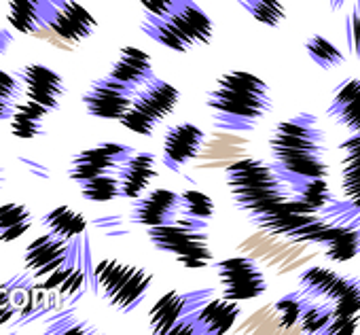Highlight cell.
Listing matches in <instances>:
<instances>
[{
    "mask_svg": "<svg viewBox=\"0 0 360 335\" xmlns=\"http://www.w3.org/2000/svg\"><path fill=\"white\" fill-rule=\"evenodd\" d=\"M138 87H131L110 75L94 81L89 89L83 94V106L87 115L104 121H121V117L129 110Z\"/></svg>",
    "mask_w": 360,
    "mask_h": 335,
    "instance_id": "13",
    "label": "cell"
},
{
    "mask_svg": "<svg viewBox=\"0 0 360 335\" xmlns=\"http://www.w3.org/2000/svg\"><path fill=\"white\" fill-rule=\"evenodd\" d=\"M15 75L22 81V87L28 100L45 106L49 113L58 110L66 94V85H64V79L56 70L41 66V64H28V66H22Z\"/></svg>",
    "mask_w": 360,
    "mask_h": 335,
    "instance_id": "16",
    "label": "cell"
},
{
    "mask_svg": "<svg viewBox=\"0 0 360 335\" xmlns=\"http://www.w3.org/2000/svg\"><path fill=\"white\" fill-rule=\"evenodd\" d=\"M227 189L238 210L246 213L250 225L267 229V225L286 208L290 187L265 159L246 157L233 161L225 170Z\"/></svg>",
    "mask_w": 360,
    "mask_h": 335,
    "instance_id": "2",
    "label": "cell"
},
{
    "mask_svg": "<svg viewBox=\"0 0 360 335\" xmlns=\"http://www.w3.org/2000/svg\"><path fill=\"white\" fill-rule=\"evenodd\" d=\"M45 333H49V335H56V333H64V335L81 333V335H87V333H98V329L89 320L79 318L75 314V310H66V312L53 316V320L47 324Z\"/></svg>",
    "mask_w": 360,
    "mask_h": 335,
    "instance_id": "37",
    "label": "cell"
},
{
    "mask_svg": "<svg viewBox=\"0 0 360 335\" xmlns=\"http://www.w3.org/2000/svg\"><path fill=\"white\" fill-rule=\"evenodd\" d=\"M83 200L96 202V204H106L117 198H121V185H119V175H106L98 177L91 181H85L79 185Z\"/></svg>",
    "mask_w": 360,
    "mask_h": 335,
    "instance_id": "31",
    "label": "cell"
},
{
    "mask_svg": "<svg viewBox=\"0 0 360 335\" xmlns=\"http://www.w3.org/2000/svg\"><path fill=\"white\" fill-rule=\"evenodd\" d=\"M41 225L49 234L64 240H75L87 232V219L79 210H72L70 206H58L49 210L47 215H43Z\"/></svg>",
    "mask_w": 360,
    "mask_h": 335,
    "instance_id": "24",
    "label": "cell"
},
{
    "mask_svg": "<svg viewBox=\"0 0 360 335\" xmlns=\"http://www.w3.org/2000/svg\"><path fill=\"white\" fill-rule=\"evenodd\" d=\"M185 312V293L169 291L157 299V303L148 312L150 331L157 335H172L174 327L180 322Z\"/></svg>",
    "mask_w": 360,
    "mask_h": 335,
    "instance_id": "22",
    "label": "cell"
},
{
    "mask_svg": "<svg viewBox=\"0 0 360 335\" xmlns=\"http://www.w3.org/2000/svg\"><path fill=\"white\" fill-rule=\"evenodd\" d=\"M333 11L345 9L341 18V34L345 51L360 66V0H330Z\"/></svg>",
    "mask_w": 360,
    "mask_h": 335,
    "instance_id": "26",
    "label": "cell"
},
{
    "mask_svg": "<svg viewBox=\"0 0 360 335\" xmlns=\"http://www.w3.org/2000/svg\"><path fill=\"white\" fill-rule=\"evenodd\" d=\"M240 301L219 295L217 289H195L185 293V312L172 335H223L240 318Z\"/></svg>",
    "mask_w": 360,
    "mask_h": 335,
    "instance_id": "7",
    "label": "cell"
},
{
    "mask_svg": "<svg viewBox=\"0 0 360 335\" xmlns=\"http://www.w3.org/2000/svg\"><path fill=\"white\" fill-rule=\"evenodd\" d=\"M299 291L307 299L326 301L335 316L360 314V278L352 274H337L328 267H307L299 274Z\"/></svg>",
    "mask_w": 360,
    "mask_h": 335,
    "instance_id": "8",
    "label": "cell"
},
{
    "mask_svg": "<svg viewBox=\"0 0 360 335\" xmlns=\"http://www.w3.org/2000/svg\"><path fill=\"white\" fill-rule=\"evenodd\" d=\"M326 117L349 134L360 132V79L349 77L335 87L333 100L326 108Z\"/></svg>",
    "mask_w": 360,
    "mask_h": 335,
    "instance_id": "18",
    "label": "cell"
},
{
    "mask_svg": "<svg viewBox=\"0 0 360 335\" xmlns=\"http://www.w3.org/2000/svg\"><path fill=\"white\" fill-rule=\"evenodd\" d=\"M94 227H100L104 232V236H108V238H121V236L129 234V229L123 223V217H119V215L98 217V219H94Z\"/></svg>",
    "mask_w": 360,
    "mask_h": 335,
    "instance_id": "38",
    "label": "cell"
},
{
    "mask_svg": "<svg viewBox=\"0 0 360 335\" xmlns=\"http://www.w3.org/2000/svg\"><path fill=\"white\" fill-rule=\"evenodd\" d=\"M314 244H318L324 255L337 263L352 261L360 255V227L335 225L326 221Z\"/></svg>",
    "mask_w": 360,
    "mask_h": 335,
    "instance_id": "19",
    "label": "cell"
},
{
    "mask_svg": "<svg viewBox=\"0 0 360 335\" xmlns=\"http://www.w3.org/2000/svg\"><path fill=\"white\" fill-rule=\"evenodd\" d=\"M305 51L311 58V62L322 70H335L345 64V56L328 39L320 34H314L305 41Z\"/></svg>",
    "mask_w": 360,
    "mask_h": 335,
    "instance_id": "29",
    "label": "cell"
},
{
    "mask_svg": "<svg viewBox=\"0 0 360 335\" xmlns=\"http://www.w3.org/2000/svg\"><path fill=\"white\" fill-rule=\"evenodd\" d=\"M20 161L28 168V170H30L34 177H39V179H49V168H47V165H43V163H39V161H34V159H26V157H20Z\"/></svg>",
    "mask_w": 360,
    "mask_h": 335,
    "instance_id": "40",
    "label": "cell"
},
{
    "mask_svg": "<svg viewBox=\"0 0 360 335\" xmlns=\"http://www.w3.org/2000/svg\"><path fill=\"white\" fill-rule=\"evenodd\" d=\"M333 318H335V310H333L330 303L309 299L305 310H303V314H301V318H299V327L305 333L324 335V331L333 322Z\"/></svg>",
    "mask_w": 360,
    "mask_h": 335,
    "instance_id": "32",
    "label": "cell"
},
{
    "mask_svg": "<svg viewBox=\"0 0 360 335\" xmlns=\"http://www.w3.org/2000/svg\"><path fill=\"white\" fill-rule=\"evenodd\" d=\"M212 123L225 132H252L274 108L269 85L252 72L233 70L208 94Z\"/></svg>",
    "mask_w": 360,
    "mask_h": 335,
    "instance_id": "4",
    "label": "cell"
},
{
    "mask_svg": "<svg viewBox=\"0 0 360 335\" xmlns=\"http://www.w3.org/2000/svg\"><path fill=\"white\" fill-rule=\"evenodd\" d=\"M180 219V194L169 189H150L131 200L129 221L140 227L167 225Z\"/></svg>",
    "mask_w": 360,
    "mask_h": 335,
    "instance_id": "15",
    "label": "cell"
},
{
    "mask_svg": "<svg viewBox=\"0 0 360 335\" xmlns=\"http://www.w3.org/2000/svg\"><path fill=\"white\" fill-rule=\"evenodd\" d=\"M307 297L301 293V291H292V293H286L284 297H280L274 305V312H276V318L278 322L288 329V327H295L299 324V318L307 305Z\"/></svg>",
    "mask_w": 360,
    "mask_h": 335,
    "instance_id": "34",
    "label": "cell"
},
{
    "mask_svg": "<svg viewBox=\"0 0 360 335\" xmlns=\"http://www.w3.org/2000/svg\"><path fill=\"white\" fill-rule=\"evenodd\" d=\"M269 163L288 187L309 179H326L330 172L326 132L311 113H299L269 136Z\"/></svg>",
    "mask_w": 360,
    "mask_h": 335,
    "instance_id": "1",
    "label": "cell"
},
{
    "mask_svg": "<svg viewBox=\"0 0 360 335\" xmlns=\"http://www.w3.org/2000/svg\"><path fill=\"white\" fill-rule=\"evenodd\" d=\"M259 24L269 28H280L286 20V9L282 0H238Z\"/></svg>",
    "mask_w": 360,
    "mask_h": 335,
    "instance_id": "30",
    "label": "cell"
},
{
    "mask_svg": "<svg viewBox=\"0 0 360 335\" xmlns=\"http://www.w3.org/2000/svg\"><path fill=\"white\" fill-rule=\"evenodd\" d=\"M96 26V18L77 0H45L43 24L37 37H43L53 45H77L89 39Z\"/></svg>",
    "mask_w": 360,
    "mask_h": 335,
    "instance_id": "10",
    "label": "cell"
},
{
    "mask_svg": "<svg viewBox=\"0 0 360 335\" xmlns=\"http://www.w3.org/2000/svg\"><path fill=\"white\" fill-rule=\"evenodd\" d=\"M324 221L335 223V225H349V227H360V204L343 198V200H333L318 213Z\"/></svg>",
    "mask_w": 360,
    "mask_h": 335,
    "instance_id": "33",
    "label": "cell"
},
{
    "mask_svg": "<svg viewBox=\"0 0 360 335\" xmlns=\"http://www.w3.org/2000/svg\"><path fill=\"white\" fill-rule=\"evenodd\" d=\"M32 227V210L24 204L0 206V242H15Z\"/></svg>",
    "mask_w": 360,
    "mask_h": 335,
    "instance_id": "28",
    "label": "cell"
},
{
    "mask_svg": "<svg viewBox=\"0 0 360 335\" xmlns=\"http://www.w3.org/2000/svg\"><path fill=\"white\" fill-rule=\"evenodd\" d=\"M153 274L119 259H102L94 265V293L121 314L134 312L146 297Z\"/></svg>",
    "mask_w": 360,
    "mask_h": 335,
    "instance_id": "6",
    "label": "cell"
},
{
    "mask_svg": "<svg viewBox=\"0 0 360 335\" xmlns=\"http://www.w3.org/2000/svg\"><path fill=\"white\" fill-rule=\"evenodd\" d=\"M155 177H157V157L148 151L131 153L119 168L121 198L125 200L140 198L148 189Z\"/></svg>",
    "mask_w": 360,
    "mask_h": 335,
    "instance_id": "17",
    "label": "cell"
},
{
    "mask_svg": "<svg viewBox=\"0 0 360 335\" xmlns=\"http://www.w3.org/2000/svg\"><path fill=\"white\" fill-rule=\"evenodd\" d=\"M22 94V81L5 70H0V121H7L13 117Z\"/></svg>",
    "mask_w": 360,
    "mask_h": 335,
    "instance_id": "35",
    "label": "cell"
},
{
    "mask_svg": "<svg viewBox=\"0 0 360 335\" xmlns=\"http://www.w3.org/2000/svg\"><path fill=\"white\" fill-rule=\"evenodd\" d=\"M140 30L161 47L176 53H189L208 45L214 24L195 0H140Z\"/></svg>",
    "mask_w": 360,
    "mask_h": 335,
    "instance_id": "3",
    "label": "cell"
},
{
    "mask_svg": "<svg viewBox=\"0 0 360 335\" xmlns=\"http://www.w3.org/2000/svg\"><path fill=\"white\" fill-rule=\"evenodd\" d=\"M341 151V191L343 198L360 204V132L339 144Z\"/></svg>",
    "mask_w": 360,
    "mask_h": 335,
    "instance_id": "21",
    "label": "cell"
},
{
    "mask_svg": "<svg viewBox=\"0 0 360 335\" xmlns=\"http://www.w3.org/2000/svg\"><path fill=\"white\" fill-rule=\"evenodd\" d=\"M136 153L134 146L121 144V142H104L94 148H85L77 153L70 161L68 177L72 183L81 185L85 181L106 177V175H119L121 163Z\"/></svg>",
    "mask_w": 360,
    "mask_h": 335,
    "instance_id": "12",
    "label": "cell"
},
{
    "mask_svg": "<svg viewBox=\"0 0 360 335\" xmlns=\"http://www.w3.org/2000/svg\"><path fill=\"white\" fill-rule=\"evenodd\" d=\"M208 223L210 221L180 215V219L174 223L146 227V236L155 251L176 257L180 265L189 270H202L214 259Z\"/></svg>",
    "mask_w": 360,
    "mask_h": 335,
    "instance_id": "5",
    "label": "cell"
},
{
    "mask_svg": "<svg viewBox=\"0 0 360 335\" xmlns=\"http://www.w3.org/2000/svg\"><path fill=\"white\" fill-rule=\"evenodd\" d=\"M47 115H49V110L45 106L32 102V100L18 104L13 117L9 119L11 121V134L15 138H22V140H32V138L43 136Z\"/></svg>",
    "mask_w": 360,
    "mask_h": 335,
    "instance_id": "25",
    "label": "cell"
},
{
    "mask_svg": "<svg viewBox=\"0 0 360 335\" xmlns=\"http://www.w3.org/2000/svg\"><path fill=\"white\" fill-rule=\"evenodd\" d=\"M178 100L180 91L172 83L155 77L136 91L129 110L121 117L119 123L134 134L153 136L155 129L174 113Z\"/></svg>",
    "mask_w": 360,
    "mask_h": 335,
    "instance_id": "9",
    "label": "cell"
},
{
    "mask_svg": "<svg viewBox=\"0 0 360 335\" xmlns=\"http://www.w3.org/2000/svg\"><path fill=\"white\" fill-rule=\"evenodd\" d=\"M180 215L210 221L214 215V202L210 200V196L198 189H189L185 194H180Z\"/></svg>",
    "mask_w": 360,
    "mask_h": 335,
    "instance_id": "36",
    "label": "cell"
},
{
    "mask_svg": "<svg viewBox=\"0 0 360 335\" xmlns=\"http://www.w3.org/2000/svg\"><path fill=\"white\" fill-rule=\"evenodd\" d=\"M7 172H5V168H0V187L5 185V181H7V177H5Z\"/></svg>",
    "mask_w": 360,
    "mask_h": 335,
    "instance_id": "42",
    "label": "cell"
},
{
    "mask_svg": "<svg viewBox=\"0 0 360 335\" xmlns=\"http://www.w3.org/2000/svg\"><path fill=\"white\" fill-rule=\"evenodd\" d=\"M206 134L195 123H178L167 127L163 136V165L172 172H183L202 153Z\"/></svg>",
    "mask_w": 360,
    "mask_h": 335,
    "instance_id": "14",
    "label": "cell"
},
{
    "mask_svg": "<svg viewBox=\"0 0 360 335\" xmlns=\"http://www.w3.org/2000/svg\"><path fill=\"white\" fill-rule=\"evenodd\" d=\"M214 272L221 280L223 297L233 301H246L261 297L267 291V278L263 267L250 257H229L214 263Z\"/></svg>",
    "mask_w": 360,
    "mask_h": 335,
    "instance_id": "11",
    "label": "cell"
},
{
    "mask_svg": "<svg viewBox=\"0 0 360 335\" xmlns=\"http://www.w3.org/2000/svg\"><path fill=\"white\" fill-rule=\"evenodd\" d=\"M108 75L138 89L155 79V70H153L148 53L136 47H123Z\"/></svg>",
    "mask_w": 360,
    "mask_h": 335,
    "instance_id": "20",
    "label": "cell"
},
{
    "mask_svg": "<svg viewBox=\"0 0 360 335\" xmlns=\"http://www.w3.org/2000/svg\"><path fill=\"white\" fill-rule=\"evenodd\" d=\"M13 45V34L7 28H0V53H7Z\"/></svg>",
    "mask_w": 360,
    "mask_h": 335,
    "instance_id": "41",
    "label": "cell"
},
{
    "mask_svg": "<svg viewBox=\"0 0 360 335\" xmlns=\"http://www.w3.org/2000/svg\"><path fill=\"white\" fill-rule=\"evenodd\" d=\"M43 5L45 0H9V24L22 34L37 37L43 24Z\"/></svg>",
    "mask_w": 360,
    "mask_h": 335,
    "instance_id": "27",
    "label": "cell"
},
{
    "mask_svg": "<svg viewBox=\"0 0 360 335\" xmlns=\"http://www.w3.org/2000/svg\"><path fill=\"white\" fill-rule=\"evenodd\" d=\"M360 324V314H352V316H335L333 322L326 327L324 335H352L358 331Z\"/></svg>",
    "mask_w": 360,
    "mask_h": 335,
    "instance_id": "39",
    "label": "cell"
},
{
    "mask_svg": "<svg viewBox=\"0 0 360 335\" xmlns=\"http://www.w3.org/2000/svg\"><path fill=\"white\" fill-rule=\"evenodd\" d=\"M333 200H335V196L330 194L326 179H309V181H303V183L290 187V202L301 213L318 215Z\"/></svg>",
    "mask_w": 360,
    "mask_h": 335,
    "instance_id": "23",
    "label": "cell"
}]
</instances>
